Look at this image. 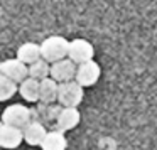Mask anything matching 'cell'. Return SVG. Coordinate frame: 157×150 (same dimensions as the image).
Returning a JSON list of instances; mask_svg holds the SVG:
<instances>
[{"label": "cell", "mask_w": 157, "mask_h": 150, "mask_svg": "<svg viewBox=\"0 0 157 150\" xmlns=\"http://www.w3.org/2000/svg\"><path fill=\"white\" fill-rule=\"evenodd\" d=\"M29 76L34 79H44L51 76V62H48L46 59H37L32 64H29Z\"/></svg>", "instance_id": "9a60e30c"}, {"label": "cell", "mask_w": 157, "mask_h": 150, "mask_svg": "<svg viewBox=\"0 0 157 150\" xmlns=\"http://www.w3.org/2000/svg\"><path fill=\"white\" fill-rule=\"evenodd\" d=\"M58 89L59 83L56 79L49 78L41 79V86H39V101L42 105H51V103L58 101Z\"/></svg>", "instance_id": "8fae6325"}, {"label": "cell", "mask_w": 157, "mask_h": 150, "mask_svg": "<svg viewBox=\"0 0 157 150\" xmlns=\"http://www.w3.org/2000/svg\"><path fill=\"white\" fill-rule=\"evenodd\" d=\"M17 91H19V84H17V83L12 81L10 78H7L5 74L0 73V103L10 99Z\"/></svg>", "instance_id": "2e32d148"}, {"label": "cell", "mask_w": 157, "mask_h": 150, "mask_svg": "<svg viewBox=\"0 0 157 150\" xmlns=\"http://www.w3.org/2000/svg\"><path fill=\"white\" fill-rule=\"evenodd\" d=\"M68 147V140L64 137L63 130H54V132H48L41 143L42 150H66Z\"/></svg>", "instance_id": "4fadbf2b"}, {"label": "cell", "mask_w": 157, "mask_h": 150, "mask_svg": "<svg viewBox=\"0 0 157 150\" xmlns=\"http://www.w3.org/2000/svg\"><path fill=\"white\" fill-rule=\"evenodd\" d=\"M24 142V132L19 126L12 125H2L0 126V148L14 150Z\"/></svg>", "instance_id": "ba28073f"}, {"label": "cell", "mask_w": 157, "mask_h": 150, "mask_svg": "<svg viewBox=\"0 0 157 150\" xmlns=\"http://www.w3.org/2000/svg\"><path fill=\"white\" fill-rule=\"evenodd\" d=\"M0 73L15 81L17 84H21L25 78H29V64L22 62L19 58L5 59L0 62Z\"/></svg>", "instance_id": "5b68a950"}, {"label": "cell", "mask_w": 157, "mask_h": 150, "mask_svg": "<svg viewBox=\"0 0 157 150\" xmlns=\"http://www.w3.org/2000/svg\"><path fill=\"white\" fill-rule=\"evenodd\" d=\"M68 51H69V41L63 36H51V37H46L41 42V58L51 62V64L59 61V59L68 58Z\"/></svg>", "instance_id": "6da1fadb"}, {"label": "cell", "mask_w": 157, "mask_h": 150, "mask_svg": "<svg viewBox=\"0 0 157 150\" xmlns=\"http://www.w3.org/2000/svg\"><path fill=\"white\" fill-rule=\"evenodd\" d=\"M100 76H101V68L96 61L90 59L86 62H81L78 64V69H76V81L83 86V88H91L96 83L100 81Z\"/></svg>", "instance_id": "277c9868"}, {"label": "cell", "mask_w": 157, "mask_h": 150, "mask_svg": "<svg viewBox=\"0 0 157 150\" xmlns=\"http://www.w3.org/2000/svg\"><path fill=\"white\" fill-rule=\"evenodd\" d=\"M79 120H81V113L78 111V106H63L56 118V126L58 130L69 132L79 125Z\"/></svg>", "instance_id": "9c48e42d"}, {"label": "cell", "mask_w": 157, "mask_h": 150, "mask_svg": "<svg viewBox=\"0 0 157 150\" xmlns=\"http://www.w3.org/2000/svg\"><path fill=\"white\" fill-rule=\"evenodd\" d=\"M2 125H4V122H2V118H0V126H2Z\"/></svg>", "instance_id": "e0dca14e"}, {"label": "cell", "mask_w": 157, "mask_h": 150, "mask_svg": "<svg viewBox=\"0 0 157 150\" xmlns=\"http://www.w3.org/2000/svg\"><path fill=\"white\" fill-rule=\"evenodd\" d=\"M17 58L25 64H32L34 61L41 59V44L36 42H24L17 49Z\"/></svg>", "instance_id": "5bb4252c"}, {"label": "cell", "mask_w": 157, "mask_h": 150, "mask_svg": "<svg viewBox=\"0 0 157 150\" xmlns=\"http://www.w3.org/2000/svg\"><path fill=\"white\" fill-rule=\"evenodd\" d=\"M2 122L5 125H12V126H19V128H24L27 123H31V110L25 105H9L7 108L2 113Z\"/></svg>", "instance_id": "3957f363"}, {"label": "cell", "mask_w": 157, "mask_h": 150, "mask_svg": "<svg viewBox=\"0 0 157 150\" xmlns=\"http://www.w3.org/2000/svg\"><path fill=\"white\" fill-rule=\"evenodd\" d=\"M39 86H41V81L29 76L19 84V95L24 98V101L36 103L39 101Z\"/></svg>", "instance_id": "7c38bea8"}, {"label": "cell", "mask_w": 157, "mask_h": 150, "mask_svg": "<svg viewBox=\"0 0 157 150\" xmlns=\"http://www.w3.org/2000/svg\"><path fill=\"white\" fill-rule=\"evenodd\" d=\"M76 69H78V64L69 58L59 59V61L51 64V78L56 79L58 83L71 81L76 78Z\"/></svg>", "instance_id": "52a82bcc"}, {"label": "cell", "mask_w": 157, "mask_h": 150, "mask_svg": "<svg viewBox=\"0 0 157 150\" xmlns=\"http://www.w3.org/2000/svg\"><path fill=\"white\" fill-rule=\"evenodd\" d=\"M85 98V88L76 79L59 83L58 103L61 106H78Z\"/></svg>", "instance_id": "7a4b0ae2"}, {"label": "cell", "mask_w": 157, "mask_h": 150, "mask_svg": "<svg viewBox=\"0 0 157 150\" xmlns=\"http://www.w3.org/2000/svg\"><path fill=\"white\" fill-rule=\"evenodd\" d=\"M95 56V47L91 42H88L86 39H73L69 41V51H68V58L71 61H75L76 64L86 62L90 59H93Z\"/></svg>", "instance_id": "8992f818"}, {"label": "cell", "mask_w": 157, "mask_h": 150, "mask_svg": "<svg viewBox=\"0 0 157 150\" xmlns=\"http://www.w3.org/2000/svg\"><path fill=\"white\" fill-rule=\"evenodd\" d=\"M24 132V142L31 147H41L44 137L48 135L44 125H41L39 122H31L22 128Z\"/></svg>", "instance_id": "30bf717a"}]
</instances>
